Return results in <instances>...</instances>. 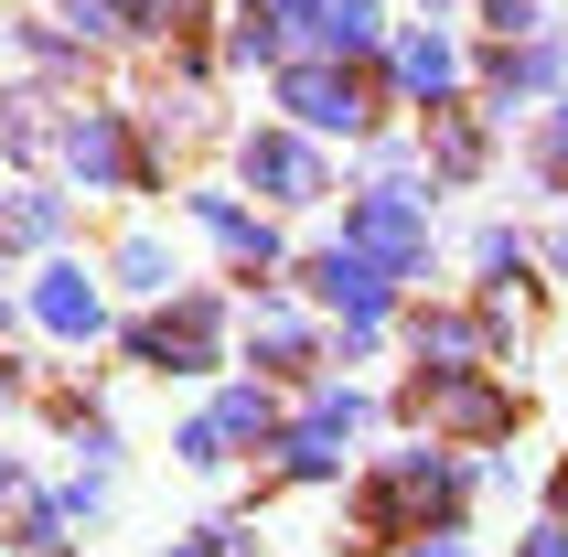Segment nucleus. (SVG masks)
Returning <instances> with one entry per match:
<instances>
[{
	"instance_id": "1",
	"label": "nucleus",
	"mask_w": 568,
	"mask_h": 557,
	"mask_svg": "<svg viewBox=\"0 0 568 557\" xmlns=\"http://www.w3.org/2000/svg\"><path fill=\"white\" fill-rule=\"evenodd\" d=\"M354 247L376 257V269H418V257H429V225H418L408 193H365V204H354Z\"/></svg>"
},
{
	"instance_id": "2",
	"label": "nucleus",
	"mask_w": 568,
	"mask_h": 557,
	"mask_svg": "<svg viewBox=\"0 0 568 557\" xmlns=\"http://www.w3.org/2000/svg\"><path fill=\"white\" fill-rule=\"evenodd\" d=\"M290 108H301L312 129H365V87L333 75V64H301V75H290Z\"/></svg>"
},
{
	"instance_id": "3",
	"label": "nucleus",
	"mask_w": 568,
	"mask_h": 557,
	"mask_svg": "<svg viewBox=\"0 0 568 557\" xmlns=\"http://www.w3.org/2000/svg\"><path fill=\"white\" fill-rule=\"evenodd\" d=\"M257 429H268V397H225L215 418L183 429V462H236V439H257Z\"/></svg>"
},
{
	"instance_id": "4",
	"label": "nucleus",
	"mask_w": 568,
	"mask_h": 557,
	"mask_svg": "<svg viewBox=\"0 0 568 557\" xmlns=\"http://www.w3.org/2000/svg\"><path fill=\"white\" fill-rule=\"evenodd\" d=\"M247 172L280 193V204H312V193H322V172H312V151H301V140H247Z\"/></svg>"
},
{
	"instance_id": "5",
	"label": "nucleus",
	"mask_w": 568,
	"mask_h": 557,
	"mask_svg": "<svg viewBox=\"0 0 568 557\" xmlns=\"http://www.w3.org/2000/svg\"><path fill=\"white\" fill-rule=\"evenodd\" d=\"M322 301H333V311H354V322H376V301H386V278L376 269H365V257H322Z\"/></svg>"
},
{
	"instance_id": "6",
	"label": "nucleus",
	"mask_w": 568,
	"mask_h": 557,
	"mask_svg": "<svg viewBox=\"0 0 568 557\" xmlns=\"http://www.w3.org/2000/svg\"><path fill=\"white\" fill-rule=\"evenodd\" d=\"M397 75H408V97H440L462 64H450V43H440V32H408V43H397Z\"/></svg>"
},
{
	"instance_id": "7",
	"label": "nucleus",
	"mask_w": 568,
	"mask_h": 557,
	"mask_svg": "<svg viewBox=\"0 0 568 557\" xmlns=\"http://www.w3.org/2000/svg\"><path fill=\"white\" fill-rule=\"evenodd\" d=\"M43 322H54V333H97V290L75 269H54L43 278Z\"/></svg>"
},
{
	"instance_id": "8",
	"label": "nucleus",
	"mask_w": 568,
	"mask_h": 557,
	"mask_svg": "<svg viewBox=\"0 0 568 557\" xmlns=\"http://www.w3.org/2000/svg\"><path fill=\"white\" fill-rule=\"evenodd\" d=\"M418 557H462V547H450V536H429V547H418Z\"/></svg>"
},
{
	"instance_id": "9",
	"label": "nucleus",
	"mask_w": 568,
	"mask_h": 557,
	"mask_svg": "<svg viewBox=\"0 0 568 557\" xmlns=\"http://www.w3.org/2000/svg\"><path fill=\"white\" fill-rule=\"evenodd\" d=\"M558 161H568V119H558Z\"/></svg>"
},
{
	"instance_id": "10",
	"label": "nucleus",
	"mask_w": 568,
	"mask_h": 557,
	"mask_svg": "<svg viewBox=\"0 0 568 557\" xmlns=\"http://www.w3.org/2000/svg\"><path fill=\"white\" fill-rule=\"evenodd\" d=\"M558 269H568V236H558Z\"/></svg>"
},
{
	"instance_id": "11",
	"label": "nucleus",
	"mask_w": 568,
	"mask_h": 557,
	"mask_svg": "<svg viewBox=\"0 0 568 557\" xmlns=\"http://www.w3.org/2000/svg\"><path fill=\"white\" fill-rule=\"evenodd\" d=\"M183 557H193V547H183Z\"/></svg>"
}]
</instances>
